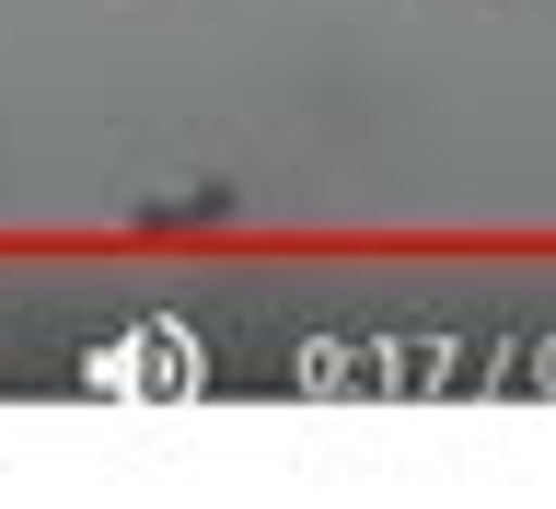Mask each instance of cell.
<instances>
[{"instance_id": "cell-1", "label": "cell", "mask_w": 556, "mask_h": 509, "mask_svg": "<svg viewBox=\"0 0 556 509\" xmlns=\"http://www.w3.org/2000/svg\"><path fill=\"white\" fill-rule=\"evenodd\" d=\"M128 220H139V232H220V220H243V186H186V198H139Z\"/></svg>"}]
</instances>
